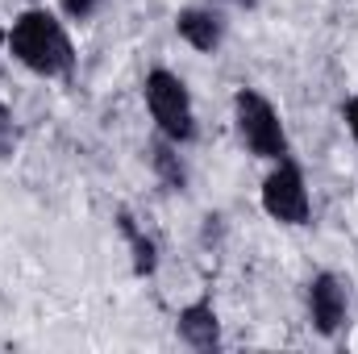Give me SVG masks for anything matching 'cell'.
<instances>
[{"label": "cell", "instance_id": "obj_1", "mask_svg": "<svg viewBox=\"0 0 358 354\" xmlns=\"http://www.w3.org/2000/svg\"><path fill=\"white\" fill-rule=\"evenodd\" d=\"M8 59L21 71H29L34 80H67L76 71V59H80L76 38H71V21L46 4H29L21 13H13Z\"/></svg>", "mask_w": 358, "mask_h": 354}, {"label": "cell", "instance_id": "obj_2", "mask_svg": "<svg viewBox=\"0 0 358 354\" xmlns=\"http://www.w3.org/2000/svg\"><path fill=\"white\" fill-rule=\"evenodd\" d=\"M229 121H234L238 146H242L250 159L275 163V159H287V155H292V138H287L283 113H279V104H275L263 88L242 84V88L234 92V100H229Z\"/></svg>", "mask_w": 358, "mask_h": 354}, {"label": "cell", "instance_id": "obj_3", "mask_svg": "<svg viewBox=\"0 0 358 354\" xmlns=\"http://www.w3.org/2000/svg\"><path fill=\"white\" fill-rule=\"evenodd\" d=\"M142 104L146 117L155 125L159 138L176 142V146H192L200 138V113H196V96L187 88V80L171 71V67H150L142 76Z\"/></svg>", "mask_w": 358, "mask_h": 354}, {"label": "cell", "instance_id": "obj_4", "mask_svg": "<svg viewBox=\"0 0 358 354\" xmlns=\"http://www.w3.org/2000/svg\"><path fill=\"white\" fill-rule=\"evenodd\" d=\"M259 204L275 225L283 229H304L313 225V187L304 167L287 155V159H275L267 163V176L259 183Z\"/></svg>", "mask_w": 358, "mask_h": 354}, {"label": "cell", "instance_id": "obj_5", "mask_svg": "<svg viewBox=\"0 0 358 354\" xmlns=\"http://www.w3.org/2000/svg\"><path fill=\"white\" fill-rule=\"evenodd\" d=\"M350 279L338 275V271H313L308 283H304V317L313 325L317 338L334 342L346 325H350Z\"/></svg>", "mask_w": 358, "mask_h": 354}, {"label": "cell", "instance_id": "obj_6", "mask_svg": "<svg viewBox=\"0 0 358 354\" xmlns=\"http://www.w3.org/2000/svg\"><path fill=\"white\" fill-rule=\"evenodd\" d=\"M176 38L196 50V55H217L229 38V21L221 13V4L204 0V4H183L176 13Z\"/></svg>", "mask_w": 358, "mask_h": 354}, {"label": "cell", "instance_id": "obj_7", "mask_svg": "<svg viewBox=\"0 0 358 354\" xmlns=\"http://www.w3.org/2000/svg\"><path fill=\"white\" fill-rule=\"evenodd\" d=\"M176 338L196 354H213L225 346V325H221V313L208 296L187 300L176 313Z\"/></svg>", "mask_w": 358, "mask_h": 354}, {"label": "cell", "instance_id": "obj_8", "mask_svg": "<svg viewBox=\"0 0 358 354\" xmlns=\"http://www.w3.org/2000/svg\"><path fill=\"white\" fill-rule=\"evenodd\" d=\"M117 234H121V242H125V250H129V271H134L138 279H155V275H159V263H163L159 238H155L146 225H138V217H134L129 208H117Z\"/></svg>", "mask_w": 358, "mask_h": 354}, {"label": "cell", "instance_id": "obj_9", "mask_svg": "<svg viewBox=\"0 0 358 354\" xmlns=\"http://www.w3.org/2000/svg\"><path fill=\"white\" fill-rule=\"evenodd\" d=\"M150 171H155V179H159L167 192H187V183H192L187 159H183V146L167 142V138H159V134H155V142H150Z\"/></svg>", "mask_w": 358, "mask_h": 354}, {"label": "cell", "instance_id": "obj_10", "mask_svg": "<svg viewBox=\"0 0 358 354\" xmlns=\"http://www.w3.org/2000/svg\"><path fill=\"white\" fill-rule=\"evenodd\" d=\"M21 150V121L8 100H0V163H13Z\"/></svg>", "mask_w": 358, "mask_h": 354}, {"label": "cell", "instance_id": "obj_11", "mask_svg": "<svg viewBox=\"0 0 358 354\" xmlns=\"http://www.w3.org/2000/svg\"><path fill=\"white\" fill-rule=\"evenodd\" d=\"M108 0H59V13L67 17V21H76V25H84V21H92L100 8H104Z\"/></svg>", "mask_w": 358, "mask_h": 354}, {"label": "cell", "instance_id": "obj_12", "mask_svg": "<svg viewBox=\"0 0 358 354\" xmlns=\"http://www.w3.org/2000/svg\"><path fill=\"white\" fill-rule=\"evenodd\" d=\"M342 125H346L350 142L358 146V92H350V96L342 100Z\"/></svg>", "mask_w": 358, "mask_h": 354}, {"label": "cell", "instance_id": "obj_13", "mask_svg": "<svg viewBox=\"0 0 358 354\" xmlns=\"http://www.w3.org/2000/svg\"><path fill=\"white\" fill-rule=\"evenodd\" d=\"M0 59H8V21L0 17Z\"/></svg>", "mask_w": 358, "mask_h": 354}, {"label": "cell", "instance_id": "obj_14", "mask_svg": "<svg viewBox=\"0 0 358 354\" xmlns=\"http://www.w3.org/2000/svg\"><path fill=\"white\" fill-rule=\"evenodd\" d=\"M213 4H221V8H225V4H229V8H255L259 0H213Z\"/></svg>", "mask_w": 358, "mask_h": 354}]
</instances>
